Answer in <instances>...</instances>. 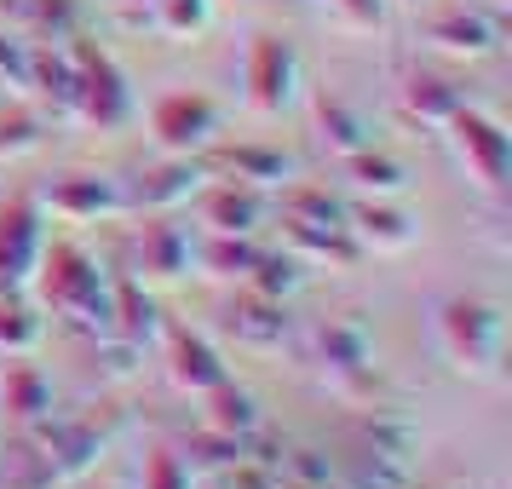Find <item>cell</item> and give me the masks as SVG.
Listing matches in <instances>:
<instances>
[{"instance_id": "cell-17", "label": "cell", "mask_w": 512, "mask_h": 489, "mask_svg": "<svg viewBox=\"0 0 512 489\" xmlns=\"http://www.w3.org/2000/svg\"><path fill=\"white\" fill-rule=\"evenodd\" d=\"M202 179H208V167L196 162V156H173V162L150 167L127 202L144 208V213H167V208H179V202H190V196L202 190Z\"/></svg>"}, {"instance_id": "cell-24", "label": "cell", "mask_w": 512, "mask_h": 489, "mask_svg": "<svg viewBox=\"0 0 512 489\" xmlns=\"http://www.w3.org/2000/svg\"><path fill=\"white\" fill-rule=\"evenodd\" d=\"M116 340L127 346H150L162 334V305L150 300V288L139 277H116V323H110Z\"/></svg>"}, {"instance_id": "cell-14", "label": "cell", "mask_w": 512, "mask_h": 489, "mask_svg": "<svg viewBox=\"0 0 512 489\" xmlns=\"http://www.w3.org/2000/svg\"><path fill=\"white\" fill-rule=\"evenodd\" d=\"M47 208L58 213V219L87 225V219H110V213L127 208V190H121L110 173H64L58 185H47Z\"/></svg>"}, {"instance_id": "cell-33", "label": "cell", "mask_w": 512, "mask_h": 489, "mask_svg": "<svg viewBox=\"0 0 512 489\" xmlns=\"http://www.w3.org/2000/svg\"><path fill=\"white\" fill-rule=\"evenodd\" d=\"M282 489H323L334 484V472H340V461L328 455V449H311V443H300V449H282Z\"/></svg>"}, {"instance_id": "cell-31", "label": "cell", "mask_w": 512, "mask_h": 489, "mask_svg": "<svg viewBox=\"0 0 512 489\" xmlns=\"http://www.w3.org/2000/svg\"><path fill=\"white\" fill-rule=\"evenodd\" d=\"M190 259H196L208 277H219V282H242L248 271H254L259 248H254V236H208Z\"/></svg>"}, {"instance_id": "cell-5", "label": "cell", "mask_w": 512, "mask_h": 489, "mask_svg": "<svg viewBox=\"0 0 512 489\" xmlns=\"http://www.w3.org/2000/svg\"><path fill=\"white\" fill-rule=\"evenodd\" d=\"M443 133H449V144H455V156L466 162V173L478 179V190L507 196V185H512V133L501 127V121L484 116V110H472V104H461L455 116L443 121Z\"/></svg>"}, {"instance_id": "cell-8", "label": "cell", "mask_w": 512, "mask_h": 489, "mask_svg": "<svg viewBox=\"0 0 512 489\" xmlns=\"http://www.w3.org/2000/svg\"><path fill=\"white\" fill-rule=\"evenodd\" d=\"M219 133V104L208 93H167L150 104V139L167 156H202Z\"/></svg>"}, {"instance_id": "cell-22", "label": "cell", "mask_w": 512, "mask_h": 489, "mask_svg": "<svg viewBox=\"0 0 512 489\" xmlns=\"http://www.w3.org/2000/svg\"><path fill=\"white\" fill-rule=\"evenodd\" d=\"M397 104H403V116L426 121V127H443V121L455 116L466 98H461V87H455V81H443V75H432V70H415V75H403Z\"/></svg>"}, {"instance_id": "cell-32", "label": "cell", "mask_w": 512, "mask_h": 489, "mask_svg": "<svg viewBox=\"0 0 512 489\" xmlns=\"http://www.w3.org/2000/svg\"><path fill=\"white\" fill-rule=\"evenodd\" d=\"M346 489H409L415 466L386 461V455H346V472H334Z\"/></svg>"}, {"instance_id": "cell-37", "label": "cell", "mask_w": 512, "mask_h": 489, "mask_svg": "<svg viewBox=\"0 0 512 489\" xmlns=\"http://www.w3.org/2000/svg\"><path fill=\"white\" fill-rule=\"evenodd\" d=\"M185 455H190V466H213V472H225L231 461H242V438L213 432V426H196V432H185Z\"/></svg>"}, {"instance_id": "cell-41", "label": "cell", "mask_w": 512, "mask_h": 489, "mask_svg": "<svg viewBox=\"0 0 512 489\" xmlns=\"http://www.w3.org/2000/svg\"><path fill=\"white\" fill-rule=\"evenodd\" d=\"M0 70H6L12 87H24V93H29V41L6 35V29H0Z\"/></svg>"}, {"instance_id": "cell-21", "label": "cell", "mask_w": 512, "mask_h": 489, "mask_svg": "<svg viewBox=\"0 0 512 489\" xmlns=\"http://www.w3.org/2000/svg\"><path fill=\"white\" fill-rule=\"evenodd\" d=\"M311 110H317L323 144L334 150V156H357V150H369V144H374L369 116H363L357 104H346L340 93H317V98H311Z\"/></svg>"}, {"instance_id": "cell-4", "label": "cell", "mask_w": 512, "mask_h": 489, "mask_svg": "<svg viewBox=\"0 0 512 489\" xmlns=\"http://www.w3.org/2000/svg\"><path fill=\"white\" fill-rule=\"evenodd\" d=\"M70 64H75V116H87L93 127H127L133 121V87L110 52L87 41V35H70Z\"/></svg>"}, {"instance_id": "cell-16", "label": "cell", "mask_w": 512, "mask_h": 489, "mask_svg": "<svg viewBox=\"0 0 512 489\" xmlns=\"http://www.w3.org/2000/svg\"><path fill=\"white\" fill-rule=\"evenodd\" d=\"M167 374L179 392H213L219 380H231V369L219 363V351L196 334V328H167Z\"/></svg>"}, {"instance_id": "cell-42", "label": "cell", "mask_w": 512, "mask_h": 489, "mask_svg": "<svg viewBox=\"0 0 512 489\" xmlns=\"http://www.w3.org/2000/svg\"><path fill=\"white\" fill-rule=\"evenodd\" d=\"M340 12H346V24L357 29H380L386 24V0H334Z\"/></svg>"}, {"instance_id": "cell-30", "label": "cell", "mask_w": 512, "mask_h": 489, "mask_svg": "<svg viewBox=\"0 0 512 489\" xmlns=\"http://www.w3.org/2000/svg\"><path fill=\"white\" fill-rule=\"evenodd\" d=\"M248 288H254V294H265V300H294V294H300L305 288V259L300 254H265V248H259V259H254V271H248Z\"/></svg>"}, {"instance_id": "cell-3", "label": "cell", "mask_w": 512, "mask_h": 489, "mask_svg": "<svg viewBox=\"0 0 512 489\" xmlns=\"http://www.w3.org/2000/svg\"><path fill=\"white\" fill-rule=\"evenodd\" d=\"M121 432V409H104V415H47L41 426H29V443L47 455V466L58 472V484H75L87 478L110 438Z\"/></svg>"}, {"instance_id": "cell-1", "label": "cell", "mask_w": 512, "mask_h": 489, "mask_svg": "<svg viewBox=\"0 0 512 489\" xmlns=\"http://www.w3.org/2000/svg\"><path fill=\"white\" fill-rule=\"evenodd\" d=\"M29 288H41L47 311L70 317L75 328L110 334V323H116V277H110L81 242H47Z\"/></svg>"}, {"instance_id": "cell-2", "label": "cell", "mask_w": 512, "mask_h": 489, "mask_svg": "<svg viewBox=\"0 0 512 489\" xmlns=\"http://www.w3.org/2000/svg\"><path fill=\"white\" fill-rule=\"evenodd\" d=\"M438 334L455 369L466 374H501L507 363V311L495 300H478V294H455V300L438 305Z\"/></svg>"}, {"instance_id": "cell-44", "label": "cell", "mask_w": 512, "mask_h": 489, "mask_svg": "<svg viewBox=\"0 0 512 489\" xmlns=\"http://www.w3.org/2000/svg\"><path fill=\"white\" fill-rule=\"evenodd\" d=\"M323 489H346V484H340V478H334V484H323Z\"/></svg>"}, {"instance_id": "cell-10", "label": "cell", "mask_w": 512, "mask_h": 489, "mask_svg": "<svg viewBox=\"0 0 512 489\" xmlns=\"http://www.w3.org/2000/svg\"><path fill=\"white\" fill-rule=\"evenodd\" d=\"M265 213H271V196L254 185H208L202 190V202H196V219L208 225V236H254L265 225Z\"/></svg>"}, {"instance_id": "cell-38", "label": "cell", "mask_w": 512, "mask_h": 489, "mask_svg": "<svg viewBox=\"0 0 512 489\" xmlns=\"http://www.w3.org/2000/svg\"><path fill=\"white\" fill-rule=\"evenodd\" d=\"M144 489H196V472L173 443H156L144 455Z\"/></svg>"}, {"instance_id": "cell-25", "label": "cell", "mask_w": 512, "mask_h": 489, "mask_svg": "<svg viewBox=\"0 0 512 489\" xmlns=\"http://www.w3.org/2000/svg\"><path fill=\"white\" fill-rule=\"evenodd\" d=\"M202 426H213V432H231V438H248L259 426V397L242 392L236 380H219L213 392H202Z\"/></svg>"}, {"instance_id": "cell-36", "label": "cell", "mask_w": 512, "mask_h": 489, "mask_svg": "<svg viewBox=\"0 0 512 489\" xmlns=\"http://www.w3.org/2000/svg\"><path fill=\"white\" fill-rule=\"evenodd\" d=\"M18 12L35 24L41 41H70V35H81V6L75 0H18Z\"/></svg>"}, {"instance_id": "cell-40", "label": "cell", "mask_w": 512, "mask_h": 489, "mask_svg": "<svg viewBox=\"0 0 512 489\" xmlns=\"http://www.w3.org/2000/svg\"><path fill=\"white\" fill-rule=\"evenodd\" d=\"M225 489H282V472H277V461L242 455V461L225 466Z\"/></svg>"}, {"instance_id": "cell-18", "label": "cell", "mask_w": 512, "mask_h": 489, "mask_svg": "<svg viewBox=\"0 0 512 489\" xmlns=\"http://www.w3.org/2000/svg\"><path fill=\"white\" fill-rule=\"evenodd\" d=\"M139 271L156 282H179L190 271V231L185 225H173V219H150V225H139Z\"/></svg>"}, {"instance_id": "cell-23", "label": "cell", "mask_w": 512, "mask_h": 489, "mask_svg": "<svg viewBox=\"0 0 512 489\" xmlns=\"http://www.w3.org/2000/svg\"><path fill=\"white\" fill-rule=\"evenodd\" d=\"M282 225H288V254H300L305 265L323 259V265H334V271H351V265L363 259L357 236L340 231V225H300V219H282Z\"/></svg>"}, {"instance_id": "cell-26", "label": "cell", "mask_w": 512, "mask_h": 489, "mask_svg": "<svg viewBox=\"0 0 512 489\" xmlns=\"http://www.w3.org/2000/svg\"><path fill=\"white\" fill-rule=\"evenodd\" d=\"M47 340V317L29 294H0V351L6 357H29Z\"/></svg>"}, {"instance_id": "cell-12", "label": "cell", "mask_w": 512, "mask_h": 489, "mask_svg": "<svg viewBox=\"0 0 512 489\" xmlns=\"http://www.w3.org/2000/svg\"><path fill=\"white\" fill-rule=\"evenodd\" d=\"M196 162L208 173H236V185H254V190H271V185H288L294 179V156H282L271 144H208Z\"/></svg>"}, {"instance_id": "cell-15", "label": "cell", "mask_w": 512, "mask_h": 489, "mask_svg": "<svg viewBox=\"0 0 512 489\" xmlns=\"http://www.w3.org/2000/svg\"><path fill=\"white\" fill-rule=\"evenodd\" d=\"M346 231L357 236L363 254H403V248H415L420 219L415 213H403V208H392V202H351L346 208Z\"/></svg>"}, {"instance_id": "cell-7", "label": "cell", "mask_w": 512, "mask_h": 489, "mask_svg": "<svg viewBox=\"0 0 512 489\" xmlns=\"http://www.w3.org/2000/svg\"><path fill=\"white\" fill-rule=\"evenodd\" d=\"M41 248H47L41 202L35 196H6L0 202V294H29Z\"/></svg>"}, {"instance_id": "cell-27", "label": "cell", "mask_w": 512, "mask_h": 489, "mask_svg": "<svg viewBox=\"0 0 512 489\" xmlns=\"http://www.w3.org/2000/svg\"><path fill=\"white\" fill-rule=\"evenodd\" d=\"M346 162V179L363 196H374V202H392V196H403L409 190V167L403 162H392V156H380V150H357V156H340Z\"/></svg>"}, {"instance_id": "cell-28", "label": "cell", "mask_w": 512, "mask_h": 489, "mask_svg": "<svg viewBox=\"0 0 512 489\" xmlns=\"http://www.w3.org/2000/svg\"><path fill=\"white\" fill-rule=\"evenodd\" d=\"M29 93L52 98V110H75V64L64 47H29Z\"/></svg>"}, {"instance_id": "cell-13", "label": "cell", "mask_w": 512, "mask_h": 489, "mask_svg": "<svg viewBox=\"0 0 512 489\" xmlns=\"http://www.w3.org/2000/svg\"><path fill=\"white\" fill-rule=\"evenodd\" d=\"M317 346H323V363L340 374L346 386H369L374 380V334L357 311L328 317V323L317 328Z\"/></svg>"}, {"instance_id": "cell-29", "label": "cell", "mask_w": 512, "mask_h": 489, "mask_svg": "<svg viewBox=\"0 0 512 489\" xmlns=\"http://www.w3.org/2000/svg\"><path fill=\"white\" fill-rule=\"evenodd\" d=\"M346 196L328 185H282V219H300V225H340L346 231Z\"/></svg>"}, {"instance_id": "cell-11", "label": "cell", "mask_w": 512, "mask_h": 489, "mask_svg": "<svg viewBox=\"0 0 512 489\" xmlns=\"http://www.w3.org/2000/svg\"><path fill=\"white\" fill-rule=\"evenodd\" d=\"M219 323H225V334H231L236 346L271 351V346L288 340L294 317H288V305H282V300H265V294H254V288H242V294L219 311Z\"/></svg>"}, {"instance_id": "cell-34", "label": "cell", "mask_w": 512, "mask_h": 489, "mask_svg": "<svg viewBox=\"0 0 512 489\" xmlns=\"http://www.w3.org/2000/svg\"><path fill=\"white\" fill-rule=\"evenodd\" d=\"M213 18V0H150V29H162V35H202Z\"/></svg>"}, {"instance_id": "cell-39", "label": "cell", "mask_w": 512, "mask_h": 489, "mask_svg": "<svg viewBox=\"0 0 512 489\" xmlns=\"http://www.w3.org/2000/svg\"><path fill=\"white\" fill-rule=\"evenodd\" d=\"M6 489H58V472L47 466V455H41L35 443H24L18 461H12V472H6Z\"/></svg>"}, {"instance_id": "cell-9", "label": "cell", "mask_w": 512, "mask_h": 489, "mask_svg": "<svg viewBox=\"0 0 512 489\" xmlns=\"http://www.w3.org/2000/svg\"><path fill=\"white\" fill-rule=\"evenodd\" d=\"M420 35L438 52H449V58H489V52L501 47L507 24L489 18L484 6H449V12H432V18L420 24Z\"/></svg>"}, {"instance_id": "cell-35", "label": "cell", "mask_w": 512, "mask_h": 489, "mask_svg": "<svg viewBox=\"0 0 512 489\" xmlns=\"http://www.w3.org/2000/svg\"><path fill=\"white\" fill-rule=\"evenodd\" d=\"M41 139H47V121L35 116V110H6L0 104V162H18V156H29V150H41Z\"/></svg>"}, {"instance_id": "cell-19", "label": "cell", "mask_w": 512, "mask_h": 489, "mask_svg": "<svg viewBox=\"0 0 512 489\" xmlns=\"http://www.w3.org/2000/svg\"><path fill=\"white\" fill-rule=\"evenodd\" d=\"M0 409H6L12 426H24V432L41 426L52 415V374L41 363H12L6 380H0Z\"/></svg>"}, {"instance_id": "cell-20", "label": "cell", "mask_w": 512, "mask_h": 489, "mask_svg": "<svg viewBox=\"0 0 512 489\" xmlns=\"http://www.w3.org/2000/svg\"><path fill=\"white\" fill-rule=\"evenodd\" d=\"M351 455H386V461H415V426L392 409H369V415L351 420Z\"/></svg>"}, {"instance_id": "cell-43", "label": "cell", "mask_w": 512, "mask_h": 489, "mask_svg": "<svg viewBox=\"0 0 512 489\" xmlns=\"http://www.w3.org/2000/svg\"><path fill=\"white\" fill-rule=\"evenodd\" d=\"M426 489H484V484H472V478H443V484H426Z\"/></svg>"}, {"instance_id": "cell-6", "label": "cell", "mask_w": 512, "mask_h": 489, "mask_svg": "<svg viewBox=\"0 0 512 489\" xmlns=\"http://www.w3.org/2000/svg\"><path fill=\"white\" fill-rule=\"evenodd\" d=\"M242 81H248V104H254L259 116H282V110H294V104H300V87H305L294 41H282V35H271V29L248 35Z\"/></svg>"}]
</instances>
